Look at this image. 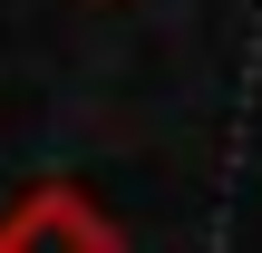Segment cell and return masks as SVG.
<instances>
[{"mask_svg":"<svg viewBox=\"0 0 262 253\" xmlns=\"http://www.w3.org/2000/svg\"><path fill=\"white\" fill-rule=\"evenodd\" d=\"M0 253H126L117 234V215L88 195V185H29V195H10L0 205Z\"/></svg>","mask_w":262,"mask_h":253,"instance_id":"6da1fadb","label":"cell"}]
</instances>
